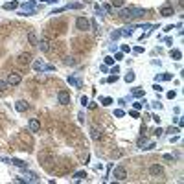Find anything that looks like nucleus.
<instances>
[{"mask_svg":"<svg viewBox=\"0 0 184 184\" xmlns=\"http://www.w3.org/2000/svg\"><path fill=\"white\" fill-rule=\"evenodd\" d=\"M144 15V9L142 8H123L122 9V13H120V18L123 20V22H129V20H134V18H138V17H142Z\"/></svg>","mask_w":184,"mask_h":184,"instance_id":"obj_1","label":"nucleus"},{"mask_svg":"<svg viewBox=\"0 0 184 184\" xmlns=\"http://www.w3.org/2000/svg\"><path fill=\"white\" fill-rule=\"evenodd\" d=\"M76 28H77L79 31H87V30H90V20L85 18V17H77V18H76Z\"/></svg>","mask_w":184,"mask_h":184,"instance_id":"obj_2","label":"nucleus"},{"mask_svg":"<svg viewBox=\"0 0 184 184\" xmlns=\"http://www.w3.org/2000/svg\"><path fill=\"white\" fill-rule=\"evenodd\" d=\"M112 177L116 179V180H125V179H127V171H125V168L116 166V168L112 169Z\"/></svg>","mask_w":184,"mask_h":184,"instance_id":"obj_3","label":"nucleus"},{"mask_svg":"<svg viewBox=\"0 0 184 184\" xmlns=\"http://www.w3.org/2000/svg\"><path fill=\"white\" fill-rule=\"evenodd\" d=\"M20 74H17V72H9L8 74V77H6V83L9 85V87H17L18 83H20Z\"/></svg>","mask_w":184,"mask_h":184,"instance_id":"obj_4","label":"nucleus"},{"mask_svg":"<svg viewBox=\"0 0 184 184\" xmlns=\"http://www.w3.org/2000/svg\"><path fill=\"white\" fill-rule=\"evenodd\" d=\"M149 175L151 177H164V168L162 166H158V164H153L151 168H149Z\"/></svg>","mask_w":184,"mask_h":184,"instance_id":"obj_5","label":"nucleus"},{"mask_svg":"<svg viewBox=\"0 0 184 184\" xmlns=\"http://www.w3.org/2000/svg\"><path fill=\"white\" fill-rule=\"evenodd\" d=\"M57 100H59V103L61 105H70V94H68L66 90H59V94H57Z\"/></svg>","mask_w":184,"mask_h":184,"instance_id":"obj_6","label":"nucleus"},{"mask_svg":"<svg viewBox=\"0 0 184 184\" xmlns=\"http://www.w3.org/2000/svg\"><path fill=\"white\" fill-rule=\"evenodd\" d=\"M175 13V9H173V6L168 2V4H164L162 8H160V15H162V17H171Z\"/></svg>","mask_w":184,"mask_h":184,"instance_id":"obj_7","label":"nucleus"},{"mask_svg":"<svg viewBox=\"0 0 184 184\" xmlns=\"http://www.w3.org/2000/svg\"><path fill=\"white\" fill-rule=\"evenodd\" d=\"M31 59H33V55H31L30 52H22V54L18 55V63H20V64H30Z\"/></svg>","mask_w":184,"mask_h":184,"instance_id":"obj_8","label":"nucleus"},{"mask_svg":"<svg viewBox=\"0 0 184 184\" xmlns=\"http://www.w3.org/2000/svg\"><path fill=\"white\" fill-rule=\"evenodd\" d=\"M28 127H30L31 133H39V131H41V123H39L37 118H31V120L28 122Z\"/></svg>","mask_w":184,"mask_h":184,"instance_id":"obj_9","label":"nucleus"},{"mask_svg":"<svg viewBox=\"0 0 184 184\" xmlns=\"http://www.w3.org/2000/svg\"><path fill=\"white\" fill-rule=\"evenodd\" d=\"M90 138H92V140H101L103 134H101V131H100V129L92 127V129H90Z\"/></svg>","mask_w":184,"mask_h":184,"instance_id":"obj_10","label":"nucleus"},{"mask_svg":"<svg viewBox=\"0 0 184 184\" xmlns=\"http://www.w3.org/2000/svg\"><path fill=\"white\" fill-rule=\"evenodd\" d=\"M28 42H30L31 46H37V44H39V37H37L35 31H28Z\"/></svg>","mask_w":184,"mask_h":184,"instance_id":"obj_11","label":"nucleus"},{"mask_svg":"<svg viewBox=\"0 0 184 184\" xmlns=\"http://www.w3.org/2000/svg\"><path fill=\"white\" fill-rule=\"evenodd\" d=\"M15 109H17L18 112H24V110H28V109H30V105H28L26 101H22V100H20V101H17V103H15Z\"/></svg>","mask_w":184,"mask_h":184,"instance_id":"obj_12","label":"nucleus"},{"mask_svg":"<svg viewBox=\"0 0 184 184\" xmlns=\"http://www.w3.org/2000/svg\"><path fill=\"white\" fill-rule=\"evenodd\" d=\"M37 46H39V48H41V52H48V50H50V42L46 41V39H41Z\"/></svg>","mask_w":184,"mask_h":184,"instance_id":"obj_13","label":"nucleus"},{"mask_svg":"<svg viewBox=\"0 0 184 184\" xmlns=\"http://www.w3.org/2000/svg\"><path fill=\"white\" fill-rule=\"evenodd\" d=\"M11 164H15L17 168H22V169H26V168H28L26 162H22V160H18V158H13V160H11Z\"/></svg>","mask_w":184,"mask_h":184,"instance_id":"obj_14","label":"nucleus"},{"mask_svg":"<svg viewBox=\"0 0 184 184\" xmlns=\"http://www.w3.org/2000/svg\"><path fill=\"white\" fill-rule=\"evenodd\" d=\"M169 55H171V59L179 61V59L182 57V52H180V50H171V52H169Z\"/></svg>","mask_w":184,"mask_h":184,"instance_id":"obj_15","label":"nucleus"},{"mask_svg":"<svg viewBox=\"0 0 184 184\" xmlns=\"http://www.w3.org/2000/svg\"><path fill=\"white\" fill-rule=\"evenodd\" d=\"M110 4H112V6H116V8H123L125 0H110Z\"/></svg>","mask_w":184,"mask_h":184,"instance_id":"obj_16","label":"nucleus"},{"mask_svg":"<svg viewBox=\"0 0 184 184\" xmlns=\"http://www.w3.org/2000/svg\"><path fill=\"white\" fill-rule=\"evenodd\" d=\"M17 6H18L17 2H8V4H6L4 8H6V9H17Z\"/></svg>","mask_w":184,"mask_h":184,"instance_id":"obj_17","label":"nucleus"},{"mask_svg":"<svg viewBox=\"0 0 184 184\" xmlns=\"http://www.w3.org/2000/svg\"><path fill=\"white\" fill-rule=\"evenodd\" d=\"M127 83H131V81H134V74L133 72H129V74H125V77H123Z\"/></svg>","mask_w":184,"mask_h":184,"instance_id":"obj_18","label":"nucleus"},{"mask_svg":"<svg viewBox=\"0 0 184 184\" xmlns=\"http://www.w3.org/2000/svg\"><path fill=\"white\" fill-rule=\"evenodd\" d=\"M68 83H72V85H76V87H81V81L74 79V77H68Z\"/></svg>","mask_w":184,"mask_h":184,"instance_id":"obj_19","label":"nucleus"},{"mask_svg":"<svg viewBox=\"0 0 184 184\" xmlns=\"http://www.w3.org/2000/svg\"><path fill=\"white\" fill-rule=\"evenodd\" d=\"M6 88H8V83H6V81H0V94L6 92Z\"/></svg>","mask_w":184,"mask_h":184,"instance_id":"obj_20","label":"nucleus"},{"mask_svg":"<svg viewBox=\"0 0 184 184\" xmlns=\"http://www.w3.org/2000/svg\"><path fill=\"white\" fill-rule=\"evenodd\" d=\"M158 79H164V81H168V79H171V76L169 74H162V76H156V81Z\"/></svg>","mask_w":184,"mask_h":184,"instance_id":"obj_21","label":"nucleus"},{"mask_svg":"<svg viewBox=\"0 0 184 184\" xmlns=\"http://www.w3.org/2000/svg\"><path fill=\"white\" fill-rule=\"evenodd\" d=\"M74 177H76V179H85V177H87V173H85V171H77Z\"/></svg>","mask_w":184,"mask_h":184,"instance_id":"obj_22","label":"nucleus"},{"mask_svg":"<svg viewBox=\"0 0 184 184\" xmlns=\"http://www.w3.org/2000/svg\"><path fill=\"white\" fill-rule=\"evenodd\" d=\"M133 94H134V96H142V94H144V90H142V88H134V90H133Z\"/></svg>","mask_w":184,"mask_h":184,"instance_id":"obj_23","label":"nucleus"},{"mask_svg":"<svg viewBox=\"0 0 184 184\" xmlns=\"http://www.w3.org/2000/svg\"><path fill=\"white\" fill-rule=\"evenodd\" d=\"M133 105H134V110H140L142 109V101H134Z\"/></svg>","mask_w":184,"mask_h":184,"instance_id":"obj_24","label":"nucleus"},{"mask_svg":"<svg viewBox=\"0 0 184 184\" xmlns=\"http://www.w3.org/2000/svg\"><path fill=\"white\" fill-rule=\"evenodd\" d=\"M64 63H66V64H76L74 57H66V59H64Z\"/></svg>","mask_w":184,"mask_h":184,"instance_id":"obj_25","label":"nucleus"},{"mask_svg":"<svg viewBox=\"0 0 184 184\" xmlns=\"http://www.w3.org/2000/svg\"><path fill=\"white\" fill-rule=\"evenodd\" d=\"M168 98H169V100L175 98V90H169V92H168Z\"/></svg>","mask_w":184,"mask_h":184,"instance_id":"obj_26","label":"nucleus"},{"mask_svg":"<svg viewBox=\"0 0 184 184\" xmlns=\"http://www.w3.org/2000/svg\"><path fill=\"white\" fill-rule=\"evenodd\" d=\"M162 133H164V131H162V129H160V127H158V129L155 131V136H162Z\"/></svg>","mask_w":184,"mask_h":184,"instance_id":"obj_27","label":"nucleus"},{"mask_svg":"<svg viewBox=\"0 0 184 184\" xmlns=\"http://www.w3.org/2000/svg\"><path fill=\"white\" fill-rule=\"evenodd\" d=\"M105 63H107V64H112V63H114V59H112V57H105Z\"/></svg>","mask_w":184,"mask_h":184,"instance_id":"obj_28","label":"nucleus"},{"mask_svg":"<svg viewBox=\"0 0 184 184\" xmlns=\"http://www.w3.org/2000/svg\"><path fill=\"white\" fill-rule=\"evenodd\" d=\"M110 103H112V100H110V98H105V100H103V105H110Z\"/></svg>","mask_w":184,"mask_h":184,"instance_id":"obj_29","label":"nucleus"},{"mask_svg":"<svg viewBox=\"0 0 184 184\" xmlns=\"http://www.w3.org/2000/svg\"><path fill=\"white\" fill-rule=\"evenodd\" d=\"M120 35H122V33H120V31H112V39H118V37H120Z\"/></svg>","mask_w":184,"mask_h":184,"instance_id":"obj_30","label":"nucleus"},{"mask_svg":"<svg viewBox=\"0 0 184 184\" xmlns=\"http://www.w3.org/2000/svg\"><path fill=\"white\" fill-rule=\"evenodd\" d=\"M131 116L133 118H138V110H131Z\"/></svg>","mask_w":184,"mask_h":184,"instance_id":"obj_31","label":"nucleus"},{"mask_svg":"<svg viewBox=\"0 0 184 184\" xmlns=\"http://www.w3.org/2000/svg\"><path fill=\"white\" fill-rule=\"evenodd\" d=\"M116 79H118L116 76H110V77H109V83H114V81H116Z\"/></svg>","mask_w":184,"mask_h":184,"instance_id":"obj_32","label":"nucleus"},{"mask_svg":"<svg viewBox=\"0 0 184 184\" xmlns=\"http://www.w3.org/2000/svg\"><path fill=\"white\" fill-rule=\"evenodd\" d=\"M81 103H83V105H87V103H88V98H85V96H83V98H81Z\"/></svg>","mask_w":184,"mask_h":184,"instance_id":"obj_33","label":"nucleus"},{"mask_svg":"<svg viewBox=\"0 0 184 184\" xmlns=\"http://www.w3.org/2000/svg\"><path fill=\"white\" fill-rule=\"evenodd\" d=\"M168 133H171V134H173V133H179V129H173V127H169V129H168Z\"/></svg>","mask_w":184,"mask_h":184,"instance_id":"obj_34","label":"nucleus"}]
</instances>
